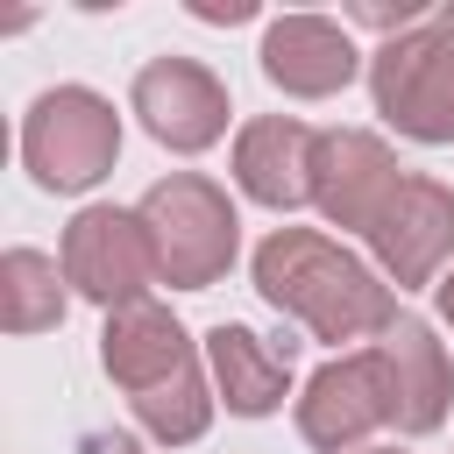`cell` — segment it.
<instances>
[{
    "label": "cell",
    "mask_w": 454,
    "mask_h": 454,
    "mask_svg": "<svg viewBox=\"0 0 454 454\" xmlns=\"http://www.w3.org/2000/svg\"><path fill=\"white\" fill-rule=\"evenodd\" d=\"M376 355H383V383H390V426L411 440L440 433V419L454 404V369H447V348L433 340V326L397 312L390 333H376Z\"/></svg>",
    "instance_id": "cell-11"
},
{
    "label": "cell",
    "mask_w": 454,
    "mask_h": 454,
    "mask_svg": "<svg viewBox=\"0 0 454 454\" xmlns=\"http://www.w3.org/2000/svg\"><path fill=\"white\" fill-rule=\"evenodd\" d=\"M355 43L326 14H277L262 28V78L291 99H333L355 78Z\"/></svg>",
    "instance_id": "cell-12"
},
{
    "label": "cell",
    "mask_w": 454,
    "mask_h": 454,
    "mask_svg": "<svg viewBox=\"0 0 454 454\" xmlns=\"http://www.w3.org/2000/svg\"><path fill=\"white\" fill-rule=\"evenodd\" d=\"M142 227H149V248H156V284L170 291H206L227 277L234 248H241V220L227 206V192L199 170H170L142 192Z\"/></svg>",
    "instance_id": "cell-3"
},
{
    "label": "cell",
    "mask_w": 454,
    "mask_h": 454,
    "mask_svg": "<svg viewBox=\"0 0 454 454\" xmlns=\"http://www.w3.org/2000/svg\"><path fill=\"white\" fill-rule=\"evenodd\" d=\"M206 362H213L220 404H227L234 419H270V411L284 404V390H291V355L270 348L262 333L234 326V319H220V326L206 333Z\"/></svg>",
    "instance_id": "cell-14"
},
{
    "label": "cell",
    "mask_w": 454,
    "mask_h": 454,
    "mask_svg": "<svg viewBox=\"0 0 454 454\" xmlns=\"http://www.w3.org/2000/svg\"><path fill=\"white\" fill-rule=\"evenodd\" d=\"M64 284H71L78 298H92L99 312L142 305V291L156 284V248H149L142 213L85 206V213L64 227Z\"/></svg>",
    "instance_id": "cell-6"
},
{
    "label": "cell",
    "mask_w": 454,
    "mask_h": 454,
    "mask_svg": "<svg viewBox=\"0 0 454 454\" xmlns=\"http://www.w3.org/2000/svg\"><path fill=\"white\" fill-rule=\"evenodd\" d=\"M135 114H142V128L163 142V149H177V156H199V149H213L220 135H227V85L199 64V57H149L142 71H135Z\"/></svg>",
    "instance_id": "cell-9"
},
{
    "label": "cell",
    "mask_w": 454,
    "mask_h": 454,
    "mask_svg": "<svg viewBox=\"0 0 454 454\" xmlns=\"http://www.w3.org/2000/svg\"><path fill=\"white\" fill-rule=\"evenodd\" d=\"M121 156V114L92 85H50L21 114V163L43 192H92Z\"/></svg>",
    "instance_id": "cell-4"
},
{
    "label": "cell",
    "mask_w": 454,
    "mask_h": 454,
    "mask_svg": "<svg viewBox=\"0 0 454 454\" xmlns=\"http://www.w3.org/2000/svg\"><path fill=\"white\" fill-rule=\"evenodd\" d=\"M433 291H440V319H447V333H454V270H447Z\"/></svg>",
    "instance_id": "cell-17"
},
{
    "label": "cell",
    "mask_w": 454,
    "mask_h": 454,
    "mask_svg": "<svg viewBox=\"0 0 454 454\" xmlns=\"http://www.w3.org/2000/svg\"><path fill=\"white\" fill-rule=\"evenodd\" d=\"M369 255L383 270V284L397 291H419V284H440L447 255H454V184L440 177H404L383 213L369 220Z\"/></svg>",
    "instance_id": "cell-7"
},
{
    "label": "cell",
    "mask_w": 454,
    "mask_h": 454,
    "mask_svg": "<svg viewBox=\"0 0 454 454\" xmlns=\"http://www.w3.org/2000/svg\"><path fill=\"white\" fill-rule=\"evenodd\" d=\"M362 454H397V447H362Z\"/></svg>",
    "instance_id": "cell-19"
},
{
    "label": "cell",
    "mask_w": 454,
    "mask_h": 454,
    "mask_svg": "<svg viewBox=\"0 0 454 454\" xmlns=\"http://www.w3.org/2000/svg\"><path fill=\"white\" fill-rule=\"evenodd\" d=\"M106 454H142V440H128V433H114V447Z\"/></svg>",
    "instance_id": "cell-18"
},
{
    "label": "cell",
    "mask_w": 454,
    "mask_h": 454,
    "mask_svg": "<svg viewBox=\"0 0 454 454\" xmlns=\"http://www.w3.org/2000/svg\"><path fill=\"white\" fill-rule=\"evenodd\" d=\"M369 99L397 135H411L426 149L454 142V21L433 14L411 35L383 43L369 57Z\"/></svg>",
    "instance_id": "cell-5"
},
{
    "label": "cell",
    "mask_w": 454,
    "mask_h": 454,
    "mask_svg": "<svg viewBox=\"0 0 454 454\" xmlns=\"http://www.w3.org/2000/svg\"><path fill=\"white\" fill-rule=\"evenodd\" d=\"M192 14H199V21H248L255 7H248V0H192Z\"/></svg>",
    "instance_id": "cell-16"
},
{
    "label": "cell",
    "mask_w": 454,
    "mask_h": 454,
    "mask_svg": "<svg viewBox=\"0 0 454 454\" xmlns=\"http://www.w3.org/2000/svg\"><path fill=\"white\" fill-rule=\"evenodd\" d=\"M99 369L128 390L135 419L149 440L163 447H192L206 426H213V390H206V369H199V348L192 333L163 312V305H121L106 312L99 326Z\"/></svg>",
    "instance_id": "cell-2"
},
{
    "label": "cell",
    "mask_w": 454,
    "mask_h": 454,
    "mask_svg": "<svg viewBox=\"0 0 454 454\" xmlns=\"http://www.w3.org/2000/svg\"><path fill=\"white\" fill-rule=\"evenodd\" d=\"M390 426V383H383V355L355 348L312 369V383L298 390V433L319 454H362V440Z\"/></svg>",
    "instance_id": "cell-8"
},
{
    "label": "cell",
    "mask_w": 454,
    "mask_h": 454,
    "mask_svg": "<svg viewBox=\"0 0 454 454\" xmlns=\"http://www.w3.org/2000/svg\"><path fill=\"white\" fill-rule=\"evenodd\" d=\"M397 184H404V170H397V156H390L383 135H369V128H333V135H319L312 206H319L333 227L369 234V220L383 213V199H390Z\"/></svg>",
    "instance_id": "cell-10"
},
{
    "label": "cell",
    "mask_w": 454,
    "mask_h": 454,
    "mask_svg": "<svg viewBox=\"0 0 454 454\" xmlns=\"http://www.w3.org/2000/svg\"><path fill=\"white\" fill-rule=\"evenodd\" d=\"M440 14H447V21H454V7H440Z\"/></svg>",
    "instance_id": "cell-20"
},
{
    "label": "cell",
    "mask_w": 454,
    "mask_h": 454,
    "mask_svg": "<svg viewBox=\"0 0 454 454\" xmlns=\"http://www.w3.org/2000/svg\"><path fill=\"white\" fill-rule=\"evenodd\" d=\"M64 319V262L43 248H7L0 255V326L7 333H43Z\"/></svg>",
    "instance_id": "cell-15"
},
{
    "label": "cell",
    "mask_w": 454,
    "mask_h": 454,
    "mask_svg": "<svg viewBox=\"0 0 454 454\" xmlns=\"http://www.w3.org/2000/svg\"><path fill=\"white\" fill-rule=\"evenodd\" d=\"M312 170H319V135L291 114H262L234 135V184L270 206V213H291L312 199Z\"/></svg>",
    "instance_id": "cell-13"
},
{
    "label": "cell",
    "mask_w": 454,
    "mask_h": 454,
    "mask_svg": "<svg viewBox=\"0 0 454 454\" xmlns=\"http://www.w3.org/2000/svg\"><path fill=\"white\" fill-rule=\"evenodd\" d=\"M255 291H262V305H277L284 319H298L326 348L390 333V319H397V291L362 255H348L340 241H326L312 227L262 234V248H255Z\"/></svg>",
    "instance_id": "cell-1"
}]
</instances>
